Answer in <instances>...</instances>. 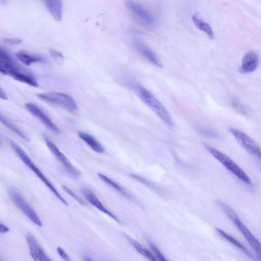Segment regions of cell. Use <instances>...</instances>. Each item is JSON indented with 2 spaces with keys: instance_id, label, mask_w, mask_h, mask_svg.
Here are the masks:
<instances>
[{
  "instance_id": "obj_17",
  "label": "cell",
  "mask_w": 261,
  "mask_h": 261,
  "mask_svg": "<svg viewBox=\"0 0 261 261\" xmlns=\"http://www.w3.org/2000/svg\"><path fill=\"white\" fill-rule=\"evenodd\" d=\"M78 135L79 137L93 150L99 153H102L104 152V147L92 135L82 131L79 132Z\"/></svg>"
},
{
  "instance_id": "obj_10",
  "label": "cell",
  "mask_w": 261,
  "mask_h": 261,
  "mask_svg": "<svg viewBox=\"0 0 261 261\" xmlns=\"http://www.w3.org/2000/svg\"><path fill=\"white\" fill-rule=\"evenodd\" d=\"M124 5L126 8L142 23L149 26L155 24V19L153 15L141 4L128 0L125 2Z\"/></svg>"
},
{
  "instance_id": "obj_15",
  "label": "cell",
  "mask_w": 261,
  "mask_h": 261,
  "mask_svg": "<svg viewBox=\"0 0 261 261\" xmlns=\"http://www.w3.org/2000/svg\"><path fill=\"white\" fill-rule=\"evenodd\" d=\"M258 62V55L254 51H249L243 57L239 71L242 73H247L254 71L257 67Z\"/></svg>"
},
{
  "instance_id": "obj_6",
  "label": "cell",
  "mask_w": 261,
  "mask_h": 261,
  "mask_svg": "<svg viewBox=\"0 0 261 261\" xmlns=\"http://www.w3.org/2000/svg\"><path fill=\"white\" fill-rule=\"evenodd\" d=\"M37 96L44 101L57 105L71 112H74L77 109V105L74 99L65 93L45 92L38 93Z\"/></svg>"
},
{
  "instance_id": "obj_4",
  "label": "cell",
  "mask_w": 261,
  "mask_h": 261,
  "mask_svg": "<svg viewBox=\"0 0 261 261\" xmlns=\"http://www.w3.org/2000/svg\"><path fill=\"white\" fill-rule=\"evenodd\" d=\"M6 140L11 147L13 148L22 162L29 167L39 178V179L45 185L48 189L61 201L64 204L68 205L66 200L62 196L56 188L50 182V181L43 174L41 171L34 163L29 156L21 149V147L12 139L6 137Z\"/></svg>"
},
{
  "instance_id": "obj_20",
  "label": "cell",
  "mask_w": 261,
  "mask_h": 261,
  "mask_svg": "<svg viewBox=\"0 0 261 261\" xmlns=\"http://www.w3.org/2000/svg\"><path fill=\"white\" fill-rule=\"evenodd\" d=\"M192 20L195 26L200 30L207 34L211 39L214 38V32L210 25L200 19L196 14L192 16Z\"/></svg>"
},
{
  "instance_id": "obj_23",
  "label": "cell",
  "mask_w": 261,
  "mask_h": 261,
  "mask_svg": "<svg viewBox=\"0 0 261 261\" xmlns=\"http://www.w3.org/2000/svg\"><path fill=\"white\" fill-rule=\"evenodd\" d=\"M1 122L7 128L17 134L18 136L23 139L28 141L29 139L28 137L14 124L11 122L5 116L2 114L0 115Z\"/></svg>"
},
{
  "instance_id": "obj_9",
  "label": "cell",
  "mask_w": 261,
  "mask_h": 261,
  "mask_svg": "<svg viewBox=\"0 0 261 261\" xmlns=\"http://www.w3.org/2000/svg\"><path fill=\"white\" fill-rule=\"evenodd\" d=\"M43 138L48 149L62 165L67 172L72 176L75 177L80 176V171L70 163L56 144L47 136H44Z\"/></svg>"
},
{
  "instance_id": "obj_11",
  "label": "cell",
  "mask_w": 261,
  "mask_h": 261,
  "mask_svg": "<svg viewBox=\"0 0 261 261\" xmlns=\"http://www.w3.org/2000/svg\"><path fill=\"white\" fill-rule=\"evenodd\" d=\"M26 240L31 256L34 261H52L32 233L27 234Z\"/></svg>"
},
{
  "instance_id": "obj_14",
  "label": "cell",
  "mask_w": 261,
  "mask_h": 261,
  "mask_svg": "<svg viewBox=\"0 0 261 261\" xmlns=\"http://www.w3.org/2000/svg\"><path fill=\"white\" fill-rule=\"evenodd\" d=\"M81 192L84 197L90 203L100 211L110 217L117 222L120 223L118 218L103 205L99 199L90 189L87 188H82Z\"/></svg>"
},
{
  "instance_id": "obj_33",
  "label": "cell",
  "mask_w": 261,
  "mask_h": 261,
  "mask_svg": "<svg viewBox=\"0 0 261 261\" xmlns=\"http://www.w3.org/2000/svg\"><path fill=\"white\" fill-rule=\"evenodd\" d=\"M84 261H92L91 260V259L90 258V257L88 256V255H86L85 257H84Z\"/></svg>"
},
{
  "instance_id": "obj_30",
  "label": "cell",
  "mask_w": 261,
  "mask_h": 261,
  "mask_svg": "<svg viewBox=\"0 0 261 261\" xmlns=\"http://www.w3.org/2000/svg\"><path fill=\"white\" fill-rule=\"evenodd\" d=\"M198 131L203 134L205 136L210 137H215L216 135L213 132H212L208 129H206L205 128H199Z\"/></svg>"
},
{
  "instance_id": "obj_24",
  "label": "cell",
  "mask_w": 261,
  "mask_h": 261,
  "mask_svg": "<svg viewBox=\"0 0 261 261\" xmlns=\"http://www.w3.org/2000/svg\"><path fill=\"white\" fill-rule=\"evenodd\" d=\"M49 52L55 61L59 65H62L64 62V56L63 54L54 49H49Z\"/></svg>"
},
{
  "instance_id": "obj_2",
  "label": "cell",
  "mask_w": 261,
  "mask_h": 261,
  "mask_svg": "<svg viewBox=\"0 0 261 261\" xmlns=\"http://www.w3.org/2000/svg\"><path fill=\"white\" fill-rule=\"evenodd\" d=\"M0 72L3 74L9 75L17 81L31 86H38L35 76L19 67L8 53L2 48L0 49Z\"/></svg>"
},
{
  "instance_id": "obj_25",
  "label": "cell",
  "mask_w": 261,
  "mask_h": 261,
  "mask_svg": "<svg viewBox=\"0 0 261 261\" xmlns=\"http://www.w3.org/2000/svg\"><path fill=\"white\" fill-rule=\"evenodd\" d=\"M148 244L160 261H168L159 248L153 243L149 241Z\"/></svg>"
},
{
  "instance_id": "obj_22",
  "label": "cell",
  "mask_w": 261,
  "mask_h": 261,
  "mask_svg": "<svg viewBox=\"0 0 261 261\" xmlns=\"http://www.w3.org/2000/svg\"><path fill=\"white\" fill-rule=\"evenodd\" d=\"M98 176L101 180L118 192L121 195L127 197V198H130L129 195L121 186L110 178L109 177L101 173H98Z\"/></svg>"
},
{
  "instance_id": "obj_29",
  "label": "cell",
  "mask_w": 261,
  "mask_h": 261,
  "mask_svg": "<svg viewBox=\"0 0 261 261\" xmlns=\"http://www.w3.org/2000/svg\"><path fill=\"white\" fill-rule=\"evenodd\" d=\"M4 43L8 45H14L20 44L22 40L19 39L6 38L4 40Z\"/></svg>"
},
{
  "instance_id": "obj_5",
  "label": "cell",
  "mask_w": 261,
  "mask_h": 261,
  "mask_svg": "<svg viewBox=\"0 0 261 261\" xmlns=\"http://www.w3.org/2000/svg\"><path fill=\"white\" fill-rule=\"evenodd\" d=\"M204 146L211 154L240 180L246 184L249 185L251 184V180L250 177L243 169L228 156L217 149L207 144H204Z\"/></svg>"
},
{
  "instance_id": "obj_12",
  "label": "cell",
  "mask_w": 261,
  "mask_h": 261,
  "mask_svg": "<svg viewBox=\"0 0 261 261\" xmlns=\"http://www.w3.org/2000/svg\"><path fill=\"white\" fill-rule=\"evenodd\" d=\"M26 109L35 117L40 120L45 126L55 134L60 132L58 127L52 121L49 117L38 106L33 103H27Z\"/></svg>"
},
{
  "instance_id": "obj_7",
  "label": "cell",
  "mask_w": 261,
  "mask_h": 261,
  "mask_svg": "<svg viewBox=\"0 0 261 261\" xmlns=\"http://www.w3.org/2000/svg\"><path fill=\"white\" fill-rule=\"evenodd\" d=\"M9 195L15 204L32 222L39 227L42 226V223L36 212L16 189H10Z\"/></svg>"
},
{
  "instance_id": "obj_21",
  "label": "cell",
  "mask_w": 261,
  "mask_h": 261,
  "mask_svg": "<svg viewBox=\"0 0 261 261\" xmlns=\"http://www.w3.org/2000/svg\"><path fill=\"white\" fill-rule=\"evenodd\" d=\"M17 59L23 64L30 66L32 64L43 61V58L40 56L32 55L25 52L20 51L17 53Z\"/></svg>"
},
{
  "instance_id": "obj_28",
  "label": "cell",
  "mask_w": 261,
  "mask_h": 261,
  "mask_svg": "<svg viewBox=\"0 0 261 261\" xmlns=\"http://www.w3.org/2000/svg\"><path fill=\"white\" fill-rule=\"evenodd\" d=\"M57 251L63 261H72L66 252L60 247L57 248Z\"/></svg>"
},
{
  "instance_id": "obj_16",
  "label": "cell",
  "mask_w": 261,
  "mask_h": 261,
  "mask_svg": "<svg viewBox=\"0 0 261 261\" xmlns=\"http://www.w3.org/2000/svg\"><path fill=\"white\" fill-rule=\"evenodd\" d=\"M44 5L54 19L60 21L62 17V3L61 1H43Z\"/></svg>"
},
{
  "instance_id": "obj_31",
  "label": "cell",
  "mask_w": 261,
  "mask_h": 261,
  "mask_svg": "<svg viewBox=\"0 0 261 261\" xmlns=\"http://www.w3.org/2000/svg\"><path fill=\"white\" fill-rule=\"evenodd\" d=\"M10 230L9 228L6 225L1 223L0 224V232L2 233H5L9 232Z\"/></svg>"
},
{
  "instance_id": "obj_3",
  "label": "cell",
  "mask_w": 261,
  "mask_h": 261,
  "mask_svg": "<svg viewBox=\"0 0 261 261\" xmlns=\"http://www.w3.org/2000/svg\"><path fill=\"white\" fill-rule=\"evenodd\" d=\"M218 205L227 217L238 228L261 261V243L240 220L235 212L225 203L219 201Z\"/></svg>"
},
{
  "instance_id": "obj_27",
  "label": "cell",
  "mask_w": 261,
  "mask_h": 261,
  "mask_svg": "<svg viewBox=\"0 0 261 261\" xmlns=\"http://www.w3.org/2000/svg\"><path fill=\"white\" fill-rule=\"evenodd\" d=\"M232 106L238 111L243 114H246L247 112L245 107L240 102L236 100H233L231 102Z\"/></svg>"
},
{
  "instance_id": "obj_1",
  "label": "cell",
  "mask_w": 261,
  "mask_h": 261,
  "mask_svg": "<svg viewBox=\"0 0 261 261\" xmlns=\"http://www.w3.org/2000/svg\"><path fill=\"white\" fill-rule=\"evenodd\" d=\"M125 82L126 85L167 125L169 127L173 126L172 120L169 112L162 103L150 91L132 79L127 78Z\"/></svg>"
},
{
  "instance_id": "obj_18",
  "label": "cell",
  "mask_w": 261,
  "mask_h": 261,
  "mask_svg": "<svg viewBox=\"0 0 261 261\" xmlns=\"http://www.w3.org/2000/svg\"><path fill=\"white\" fill-rule=\"evenodd\" d=\"M216 229L218 234L221 236V237L234 246L236 248H238L240 250L245 254L248 257L253 260H255V258L253 257V256H252V254L246 249V247H245L234 238L220 228H216Z\"/></svg>"
},
{
  "instance_id": "obj_13",
  "label": "cell",
  "mask_w": 261,
  "mask_h": 261,
  "mask_svg": "<svg viewBox=\"0 0 261 261\" xmlns=\"http://www.w3.org/2000/svg\"><path fill=\"white\" fill-rule=\"evenodd\" d=\"M133 45L135 49L149 62L156 66L161 67L162 63L154 52L138 38H135L133 41Z\"/></svg>"
},
{
  "instance_id": "obj_32",
  "label": "cell",
  "mask_w": 261,
  "mask_h": 261,
  "mask_svg": "<svg viewBox=\"0 0 261 261\" xmlns=\"http://www.w3.org/2000/svg\"><path fill=\"white\" fill-rule=\"evenodd\" d=\"M0 96H1V98L2 99H8V97H7L6 93L2 89V87H1Z\"/></svg>"
},
{
  "instance_id": "obj_8",
  "label": "cell",
  "mask_w": 261,
  "mask_h": 261,
  "mask_svg": "<svg viewBox=\"0 0 261 261\" xmlns=\"http://www.w3.org/2000/svg\"><path fill=\"white\" fill-rule=\"evenodd\" d=\"M229 131L238 143L248 153L261 160V149L254 140L244 132L238 129L229 128Z\"/></svg>"
},
{
  "instance_id": "obj_19",
  "label": "cell",
  "mask_w": 261,
  "mask_h": 261,
  "mask_svg": "<svg viewBox=\"0 0 261 261\" xmlns=\"http://www.w3.org/2000/svg\"><path fill=\"white\" fill-rule=\"evenodd\" d=\"M126 239L140 254L144 256L149 261H158L154 255L148 249L143 247L135 240L127 235L126 236Z\"/></svg>"
},
{
  "instance_id": "obj_26",
  "label": "cell",
  "mask_w": 261,
  "mask_h": 261,
  "mask_svg": "<svg viewBox=\"0 0 261 261\" xmlns=\"http://www.w3.org/2000/svg\"><path fill=\"white\" fill-rule=\"evenodd\" d=\"M62 189L81 204H85L84 201L67 186L63 185Z\"/></svg>"
}]
</instances>
